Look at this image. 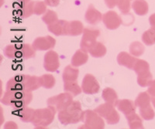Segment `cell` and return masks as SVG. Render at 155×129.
Masks as SVG:
<instances>
[{"instance_id": "cell-1", "label": "cell", "mask_w": 155, "mask_h": 129, "mask_svg": "<svg viewBox=\"0 0 155 129\" xmlns=\"http://www.w3.org/2000/svg\"><path fill=\"white\" fill-rule=\"evenodd\" d=\"M33 100L31 92L26 90L9 91L6 90L1 99L2 104L19 110L26 108Z\"/></svg>"}, {"instance_id": "cell-2", "label": "cell", "mask_w": 155, "mask_h": 129, "mask_svg": "<svg viewBox=\"0 0 155 129\" xmlns=\"http://www.w3.org/2000/svg\"><path fill=\"white\" fill-rule=\"evenodd\" d=\"M58 120L64 125L71 124H77L84 121L85 112L81 109V103L78 101H73L68 106L58 113Z\"/></svg>"}, {"instance_id": "cell-3", "label": "cell", "mask_w": 155, "mask_h": 129, "mask_svg": "<svg viewBox=\"0 0 155 129\" xmlns=\"http://www.w3.org/2000/svg\"><path fill=\"white\" fill-rule=\"evenodd\" d=\"M36 50L30 44H10L4 49V55L9 59L22 58L24 60L35 57Z\"/></svg>"}, {"instance_id": "cell-4", "label": "cell", "mask_w": 155, "mask_h": 129, "mask_svg": "<svg viewBox=\"0 0 155 129\" xmlns=\"http://www.w3.org/2000/svg\"><path fill=\"white\" fill-rule=\"evenodd\" d=\"M57 110L54 107L48 105V108L35 110L32 124L36 127H46L53 122Z\"/></svg>"}, {"instance_id": "cell-5", "label": "cell", "mask_w": 155, "mask_h": 129, "mask_svg": "<svg viewBox=\"0 0 155 129\" xmlns=\"http://www.w3.org/2000/svg\"><path fill=\"white\" fill-rule=\"evenodd\" d=\"M95 112H96L102 118L106 119L109 124H116L120 121V115L115 109V105L110 103L106 102L100 104L95 108Z\"/></svg>"}, {"instance_id": "cell-6", "label": "cell", "mask_w": 155, "mask_h": 129, "mask_svg": "<svg viewBox=\"0 0 155 129\" xmlns=\"http://www.w3.org/2000/svg\"><path fill=\"white\" fill-rule=\"evenodd\" d=\"M82 34L80 47H81V50L88 52L97 42L96 39L100 35V31L97 29L85 28Z\"/></svg>"}, {"instance_id": "cell-7", "label": "cell", "mask_w": 155, "mask_h": 129, "mask_svg": "<svg viewBox=\"0 0 155 129\" xmlns=\"http://www.w3.org/2000/svg\"><path fill=\"white\" fill-rule=\"evenodd\" d=\"M103 118L100 116L95 111L86 110L85 112L84 123L85 128L88 129H102L105 127V121Z\"/></svg>"}, {"instance_id": "cell-8", "label": "cell", "mask_w": 155, "mask_h": 129, "mask_svg": "<svg viewBox=\"0 0 155 129\" xmlns=\"http://www.w3.org/2000/svg\"><path fill=\"white\" fill-rule=\"evenodd\" d=\"M72 101L73 96L68 92H65V93H61L58 95L50 97L48 98L47 103H48V105L54 107L57 112H59L67 108L71 103H72Z\"/></svg>"}, {"instance_id": "cell-9", "label": "cell", "mask_w": 155, "mask_h": 129, "mask_svg": "<svg viewBox=\"0 0 155 129\" xmlns=\"http://www.w3.org/2000/svg\"><path fill=\"white\" fill-rule=\"evenodd\" d=\"M82 91L86 94H95L99 93L100 86L96 78L91 74H87L81 82Z\"/></svg>"}, {"instance_id": "cell-10", "label": "cell", "mask_w": 155, "mask_h": 129, "mask_svg": "<svg viewBox=\"0 0 155 129\" xmlns=\"http://www.w3.org/2000/svg\"><path fill=\"white\" fill-rule=\"evenodd\" d=\"M23 90L32 92L41 87V78L31 75H18Z\"/></svg>"}, {"instance_id": "cell-11", "label": "cell", "mask_w": 155, "mask_h": 129, "mask_svg": "<svg viewBox=\"0 0 155 129\" xmlns=\"http://www.w3.org/2000/svg\"><path fill=\"white\" fill-rule=\"evenodd\" d=\"M60 67L59 55L55 51L50 50L44 55V67L49 72H55Z\"/></svg>"}, {"instance_id": "cell-12", "label": "cell", "mask_w": 155, "mask_h": 129, "mask_svg": "<svg viewBox=\"0 0 155 129\" xmlns=\"http://www.w3.org/2000/svg\"><path fill=\"white\" fill-rule=\"evenodd\" d=\"M102 22L108 30H114L119 28L122 24V19L121 16H119L117 13L111 10L103 14Z\"/></svg>"}, {"instance_id": "cell-13", "label": "cell", "mask_w": 155, "mask_h": 129, "mask_svg": "<svg viewBox=\"0 0 155 129\" xmlns=\"http://www.w3.org/2000/svg\"><path fill=\"white\" fill-rule=\"evenodd\" d=\"M56 44V41L51 36H41L37 37L34 41L32 46L36 50L40 51H47V50L53 49Z\"/></svg>"}, {"instance_id": "cell-14", "label": "cell", "mask_w": 155, "mask_h": 129, "mask_svg": "<svg viewBox=\"0 0 155 129\" xmlns=\"http://www.w3.org/2000/svg\"><path fill=\"white\" fill-rule=\"evenodd\" d=\"M69 22L66 20H58L55 23H52L48 27V30L52 33L54 35L59 36H68V27Z\"/></svg>"}, {"instance_id": "cell-15", "label": "cell", "mask_w": 155, "mask_h": 129, "mask_svg": "<svg viewBox=\"0 0 155 129\" xmlns=\"http://www.w3.org/2000/svg\"><path fill=\"white\" fill-rule=\"evenodd\" d=\"M86 23L92 26L97 25L102 20V15L99 10H97L93 5H89L85 15Z\"/></svg>"}, {"instance_id": "cell-16", "label": "cell", "mask_w": 155, "mask_h": 129, "mask_svg": "<svg viewBox=\"0 0 155 129\" xmlns=\"http://www.w3.org/2000/svg\"><path fill=\"white\" fill-rule=\"evenodd\" d=\"M115 106L117 108V109L120 112L125 115L126 117L131 115V114L135 113L136 108H137L135 102L128 99L118 100Z\"/></svg>"}, {"instance_id": "cell-17", "label": "cell", "mask_w": 155, "mask_h": 129, "mask_svg": "<svg viewBox=\"0 0 155 129\" xmlns=\"http://www.w3.org/2000/svg\"><path fill=\"white\" fill-rule=\"evenodd\" d=\"M138 59L127 52H121L117 56V62L120 66H124L128 69H134V67Z\"/></svg>"}, {"instance_id": "cell-18", "label": "cell", "mask_w": 155, "mask_h": 129, "mask_svg": "<svg viewBox=\"0 0 155 129\" xmlns=\"http://www.w3.org/2000/svg\"><path fill=\"white\" fill-rule=\"evenodd\" d=\"M88 60V55L87 52L82 50H78L73 55L71 60V64L73 67H78L86 64Z\"/></svg>"}, {"instance_id": "cell-19", "label": "cell", "mask_w": 155, "mask_h": 129, "mask_svg": "<svg viewBox=\"0 0 155 129\" xmlns=\"http://www.w3.org/2000/svg\"><path fill=\"white\" fill-rule=\"evenodd\" d=\"M78 74H79V70L73 67L72 65H68L64 69L62 78L64 82L77 81Z\"/></svg>"}, {"instance_id": "cell-20", "label": "cell", "mask_w": 155, "mask_h": 129, "mask_svg": "<svg viewBox=\"0 0 155 129\" xmlns=\"http://www.w3.org/2000/svg\"><path fill=\"white\" fill-rule=\"evenodd\" d=\"M84 27L81 22L78 20L69 22L68 27V36H77L83 33Z\"/></svg>"}, {"instance_id": "cell-21", "label": "cell", "mask_w": 155, "mask_h": 129, "mask_svg": "<svg viewBox=\"0 0 155 129\" xmlns=\"http://www.w3.org/2000/svg\"><path fill=\"white\" fill-rule=\"evenodd\" d=\"M132 9L138 16H145L148 13L149 6L145 0H134L132 3Z\"/></svg>"}, {"instance_id": "cell-22", "label": "cell", "mask_w": 155, "mask_h": 129, "mask_svg": "<svg viewBox=\"0 0 155 129\" xmlns=\"http://www.w3.org/2000/svg\"><path fill=\"white\" fill-rule=\"evenodd\" d=\"M17 115L22 121L32 122L35 115V110L26 107V108L17 110Z\"/></svg>"}, {"instance_id": "cell-23", "label": "cell", "mask_w": 155, "mask_h": 129, "mask_svg": "<svg viewBox=\"0 0 155 129\" xmlns=\"http://www.w3.org/2000/svg\"><path fill=\"white\" fill-rule=\"evenodd\" d=\"M106 52H107V49L105 45L101 42H96L95 45L90 49L88 53L92 57H95V58H100V57H104L106 54Z\"/></svg>"}, {"instance_id": "cell-24", "label": "cell", "mask_w": 155, "mask_h": 129, "mask_svg": "<svg viewBox=\"0 0 155 129\" xmlns=\"http://www.w3.org/2000/svg\"><path fill=\"white\" fill-rule=\"evenodd\" d=\"M64 90L65 92L70 93L73 97L79 95L82 91L81 87H80L77 81L64 82Z\"/></svg>"}, {"instance_id": "cell-25", "label": "cell", "mask_w": 155, "mask_h": 129, "mask_svg": "<svg viewBox=\"0 0 155 129\" xmlns=\"http://www.w3.org/2000/svg\"><path fill=\"white\" fill-rule=\"evenodd\" d=\"M102 97L106 102L116 105V102L118 101V95L116 94L115 90L111 87H106L102 90Z\"/></svg>"}, {"instance_id": "cell-26", "label": "cell", "mask_w": 155, "mask_h": 129, "mask_svg": "<svg viewBox=\"0 0 155 129\" xmlns=\"http://www.w3.org/2000/svg\"><path fill=\"white\" fill-rule=\"evenodd\" d=\"M150 101H151V98H150V95L149 94V93L148 92H141L136 98L135 104L136 106L138 107L140 109V108L150 106Z\"/></svg>"}, {"instance_id": "cell-27", "label": "cell", "mask_w": 155, "mask_h": 129, "mask_svg": "<svg viewBox=\"0 0 155 129\" xmlns=\"http://www.w3.org/2000/svg\"><path fill=\"white\" fill-rule=\"evenodd\" d=\"M127 121H128L129 127L131 129H142L143 128L142 119L140 118L138 115L136 113L131 114V115L127 116Z\"/></svg>"}, {"instance_id": "cell-28", "label": "cell", "mask_w": 155, "mask_h": 129, "mask_svg": "<svg viewBox=\"0 0 155 129\" xmlns=\"http://www.w3.org/2000/svg\"><path fill=\"white\" fill-rule=\"evenodd\" d=\"M142 41L147 46L155 44V27H151L143 33L142 35Z\"/></svg>"}, {"instance_id": "cell-29", "label": "cell", "mask_w": 155, "mask_h": 129, "mask_svg": "<svg viewBox=\"0 0 155 129\" xmlns=\"http://www.w3.org/2000/svg\"><path fill=\"white\" fill-rule=\"evenodd\" d=\"M145 51V47L140 42L135 41L133 42L130 46V53L136 57H140Z\"/></svg>"}, {"instance_id": "cell-30", "label": "cell", "mask_w": 155, "mask_h": 129, "mask_svg": "<svg viewBox=\"0 0 155 129\" xmlns=\"http://www.w3.org/2000/svg\"><path fill=\"white\" fill-rule=\"evenodd\" d=\"M152 78H153V76L150 71H148L142 74H139L137 77V83L142 87H149V85L153 81Z\"/></svg>"}, {"instance_id": "cell-31", "label": "cell", "mask_w": 155, "mask_h": 129, "mask_svg": "<svg viewBox=\"0 0 155 129\" xmlns=\"http://www.w3.org/2000/svg\"><path fill=\"white\" fill-rule=\"evenodd\" d=\"M133 70L135 71V73L137 75L142 74L150 71V65L146 60H137Z\"/></svg>"}, {"instance_id": "cell-32", "label": "cell", "mask_w": 155, "mask_h": 129, "mask_svg": "<svg viewBox=\"0 0 155 129\" xmlns=\"http://www.w3.org/2000/svg\"><path fill=\"white\" fill-rule=\"evenodd\" d=\"M34 1H30L28 3L25 4V5L20 6L19 9V15L22 18H27L30 17L34 13Z\"/></svg>"}, {"instance_id": "cell-33", "label": "cell", "mask_w": 155, "mask_h": 129, "mask_svg": "<svg viewBox=\"0 0 155 129\" xmlns=\"http://www.w3.org/2000/svg\"><path fill=\"white\" fill-rule=\"evenodd\" d=\"M40 78H41V86L46 89L52 88L56 83L54 77L51 74H44Z\"/></svg>"}, {"instance_id": "cell-34", "label": "cell", "mask_w": 155, "mask_h": 129, "mask_svg": "<svg viewBox=\"0 0 155 129\" xmlns=\"http://www.w3.org/2000/svg\"><path fill=\"white\" fill-rule=\"evenodd\" d=\"M6 90L9 91H17V90H23L21 83L19 81L18 77H12L8 80L6 83Z\"/></svg>"}, {"instance_id": "cell-35", "label": "cell", "mask_w": 155, "mask_h": 129, "mask_svg": "<svg viewBox=\"0 0 155 129\" xmlns=\"http://www.w3.org/2000/svg\"><path fill=\"white\" fill-rule=\"evenodd\" d=\"M42 20L44 22V23H46L47 25L49 26L52 23H55L58 20V17L57 13L53 10H47V12L44 13V15L42 17Z\"/></svg>"}, {"instance_id": "cell-36", "label": "cell", "mask_w": 155, "mask_h": 129, "mask_svg": "<svg viewBox=\"0 0 155 129\" xmlns=\"http://www.w3.org/2000/svg\"><path fill=\"white\" fill-rule=\"evenodd\" d=\"M140 115L142 117V118L146 121H150L153 119L155 116V113L151 105L147 106L146 108H140Z\"/></svg>"}, {"instance_id": "cell-37", "label": "cell", "mask_w": 155, "mask_h": 129, "mask_svg": "<svg viewBox=\"0 0 155 129\" xmlns=\"http://www.w3.org/2000/svg\"><path fill=\"white\" fill-rule=\"evenodd\" d=\"M47 12V4L41 1H35L34 3V14L40 16Z\"/></svg>"}, {"instance_id": "cell-38", "label": "cell", "mask_w": 155, "mask_h": 129, "mask_svg": "<svg viewBox=\"0 0 155 129\" xmlns=\"http://www.w3.org/2000/svg\"><path fill=\"white\" fill-rule=\"evenodd\" d=\"M117 6L119 8V10L123 14L130 13V0H119Z\"/></svg>"}, {"instance_id": "cell-39", "label": "cell", "mask_w": 155, "mask_h": 129, "mask_svg": "<svg viewBox=\"0 0 155 129\" xmlns=\"http://www.w3.org/2000/svg\"><path fill=\"white\" fill-rule=\"evenodd\" d=\"M120 16H121L122 19V24H124L126 27H129V26L132 25L133 23H134L135 18H134V15L132 13H126V14H123L122 13V15Z\"/></svg>"}, {"instance_id": "cell-40", "label": "cell", "mask_w": 155, "mask_h": 129, "mask_svg": "<svg viewBox=\"0 0 155 129\" xmlns=\"http://www.w3.org/2000/svg\"><path fill=\"white\" fill-rule=\"evenodd\" d=\"M104 1L106 6L110 9H113L115 6H116L119 2V0H104Z\"/></svg>"}, {"instance_id": "cell-41", "label": "cell", "mask_w": 155, "mask_h": 129, "mask_svg": "<svg viewBox=\"0 0 155 129\" xmlns=\"http://www.w3.org/2000/svg\"><path fill=\"white\" fill-rule=\"evenodd\" d=\"M147 92L151 97H155V80H153L152 83L149 85Z\"/></svg>"}, {"instance_id": "cell-42", "label": "cell", "mask_w": 155, "mask_h": 129, "mask_svg": "<svg viewBox=\"0 0 155 129\" xmlns=\"http://www.w3.org/2000/svg\"><path fill=\"white\" fill-rule=\"evenodd\" d=\"M44 2L47 4V5H49L51 7H55L59 5L60 0H44Z\"/></svg>"}, {"instance_id": "cell-43", "label": "cell", "mask_w": 155, "mask_h": 129, "mask_svg": "<svg viewBox=\"0 0 155 129\" xmlns=\"http://www.w3.org/2000/svg\"><path fill=\"white\" fill-rule=\"evenodd\" d=\"M5 128H17V124L16 123L12 121H9L7 122L6 124H5Z\"/></svg>"}, {"instance_id": "cell-44", "label": "cell", "mask_w": 155, "mask_h": 129, "mask_svg": "<svg viewBox=\"0 0 155 129\" xmlns=\"http://www.w3.org/2000/svg\"><path fill=\"white\" fill-rule=\"evenodd\" d=\"M149 23L151 27H155V13L152 14L149 18Z\"/></svg>"}, {"instance_id": "cell-45", "label": "cell", "mask_w": 155, "mask_h": 129, "mask_svg": "<svg viewBox=\"0 0 155 129\" xmlns=\"http://www.w3.org/2000/svg\"><path fill=\"white\" fill-rule=\"evenodd\" d=\"M18 2L19 3V5L22 6V5H25V4L28 3L29 2H30V0H17Z\"/></svg>"}, {"instance_id": "cell-46", "label": "cell", "mask_w": 155, "mask_h": 129, "mask_svg": "<svg viewBox=\"0 0 155 129\" xmlns=\"http://www.w3.org/2000/svg\"><path fill=\"white\" fill-rule=\"evenodd\" d=\"M151 101H152V104H153V106L154 107V108H155V97H152Z\"/></svg>"}]
</instances>
